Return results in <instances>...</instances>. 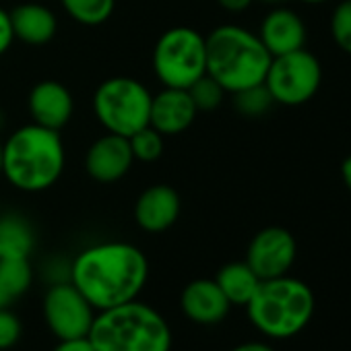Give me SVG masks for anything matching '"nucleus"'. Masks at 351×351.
I'll return each mask as SVG.
<instances>
[{
  "label": "nucleus",
  "mask_w": 351,
  "mask_h": 351,
  "mask_svg": "<svg viewBox=\"0 0 351 351\" xmlns=\"http://www.w3.org/2000/svg\"><path fill=\"white\" fill-rule=\"evenodd\" d=\"M147 279L149 261L130 242L87 246L69 267V281L97 312L138 300Z\"/></svg>",
  "instance_id": "nucleus-1"
},
{
  "label": "nucleus",
  "mask_w": 351,
  "mask_h": 351,
  "mask_svg": "<svg viewBox=\"0 0 351 351\" xmlns=\"http://www.w3.org/2000/svg\"><path fill=\"white\" fill-rule=\"evenodd\" d=\"M66 151L60 130L36 122L17 128L3 149V176L23 193L52 189L64 171Z\"/></svg>",
  "instance_id": "nucleus-2"
},
{
  "label": "nucleus",
  "mask_w": 351,
  "mask_h": 351,
  "mask_svg": "<svg viewBox=\"0 0 351 351\" xmlns=\"http://www.w3.org/2000/svg\"><path fill=\"white\" fill-rule=\"evenodd\" d=\"M207 75L213 77L226 93L265 83L273 56L261 38L240 25H221L205 36Z\"/></svg>",
  "instance_id": "nucleus-3"
},
{
  "label": "nucleus",
  "mask_w": 351,
  "mask_h": 351,
  "mask_svg": "<svg viewBox=\"0 0 351 351\" xmlns=\"http://www.w3.org/2000/svg\"><path fill=\"white\" fill-rule=\"evenodd\" d=\"M87 337L95 351H171L173 341L161 312L138 300L99 310Z\"/></svg>",
  "instance_id": "nucleus-4"
},
{
  "label": "nucleus",
  "mask_w": 351,
  "mask_h": 351,
  "mask_svg": "<svg viewBox=\"0 0 351 351\" xmlns=\"http://www.w3.org/2000/svg\"><path fill=\"white\" fill-rule=\"evenodd\" d=\"M312 289L293 277H275L261 281L246 312L256 330L271 339H287L308 326L314 314Z\"/></svg>",
  "instance_id": "nucleus-5"
},
{
  "label": "nucleus",
  "mask_w": 351,
  "mask_h": 351,
  "mask_svg": "<svg viewBox=\"0 0 351 351\" xmlns=\"http://www.w3.org/2000/svg\"><path fill=\"white\" fill-rule=\"evenodd\" d=\"M151 91L132 77H112L93 93V114L106 132L132 136L149 126Z\"/></svg>",
  "instance_id": "nucleus-6"
},
{
  "label": "nucleus",
  "mask_w": 351,
  "mask_h": 351,
  "mask_svg": "<svg viewBox=\"0 0 351 351\" xmlns=\"http://www.w3.org/2000/svg\"><path fill=\"white\" fill-rule=\"evenodd\" d=\"M153 71L163 87L189 89L207 75L205 36L184 25L163 32L153 48Z\"/></svg>",
  "instance_id": "nucleus-7"
},
{
  "label": "nucleus",
  "mask_w": 351,
  "mask_h": 351,
  "mask_svg": "<svg viewBox=\"0 0 351 351\" xmlns=\"http://www.w3.org/2000/svg\"><path fill=\"white\" fill-rule=\"evenodd\" d=\"M320 79L322 71L318 60L308 50L300 48L281 56H273L265 85L277 104L302 106L318 91Z\"/></svg>",
  "instance_id": "nucleus-8"
},
{
  "label": "nucleus",
  "mask_w": 351,
  "mask_h": 351,
  "mask_svg": "<svg viewBox=\"0 0 351 351\" xmlns=\"http://www.w3.org/2000/svg\"><path fill=\"white\" fill-rule=\"evenodd\" d=\"M42 312L46 326L58 341L87 337L95 318V308L71 281H58L48 287Z\"/></svg>",
  "instance_id": "nucleus-9"
},
{
  "label": "nucleus",
  "mask_w": 351,
  "mask_h": 351,
  "mask_svg": "<svg viewBox=\"0 0 351 351\" xmlns=\"http://www.w3.org/2000/svg\"><path fill=\"white\" fill-rule=\"evenodd\" d=\"M295 238L279 226L261 230L248 244L246 263L261 281L287 275L295 261Z\"/></svg>",
  "instance_id": "nucleus-10"
},
{
  "label": "nucleus",
  "mask_w": 351,
  "mask_h": 351,
  "mask_svg": "<svg viewBox=\"0 0 351 351\" xmlns=\"http://www.w3.org/2000/svg\"><path fill=\"white\" fill-rule=\"evenodd\" d=\"M134 163L128 136L106 132L91 143L85 155V169L99 184L122 180Z\"/></svg>",
  "instance_id": "nucleus-11"
},
{
  "label": "nucleus",
  "mask_w": 351,
  "mask_h": 351,
  "mask_svg": "<svg viewBox=\"0 0 351 351\" xmlns=\"http://www.w3.org/2000/svg\"><path fill=\"white\" fill-rule=\"evenodd\" d=\"M199 110L189 93V89L163 87L151 97L149 126H153L163 136L182 134L189 130L197 118Z\"/></svg>",
  "instance_id": "nucleus-12"
},
{
  "label": "nucleus",
  "mask_w": 351,
  "mask_h": 351,
  "mask_svg": "<svg viewBox=\"0 0 351 351\" xmlns=\"http://www.w3.org/2000/svg\"><path fill=\"white\" fill-rule=\"evenodd\" d=\"M182 199L178 191L167 184H153L145 189L134 203V221L143 232L161 234L180 217Z\"/></svg>",
  "instance_id": "nucleus-13"
},
{
  "label": "nucleus",
  "mask_w": 351,
  "mask_h": 351,
  "mask_svg": "<svg viewBox=\"0 0 351 351\" xmlns=\"http://www.w3.org/2000/svg\"><path fill=\"white\" fill-rule=\"evenodd\" d=\"M27 108L36 124L60 130L64 128L75 112V99L66 85L54 79L40 81L32 87Z\"/></svg>",
  "instance_id": "nucleus-14"
},
{
  "label": "nucleus",
  "mask_w": 351,
  "mask_h": 351,
  "mask_svg": "<svg viewBox=\"0 0 351 351\" xmlns=\"http://www.w3.org/2000/svg\"><path fill=\"white\" fill-rule=\"evenodd\" d=\"M180 308L189 320L213 326L230 314L232 304L228 302L215 279H195L182 289Z\"/></svg>",
  "instance_id": "nucleus-15"
},
{
  "label": "nucleus",
  "mask_w": 351,
  "mask_h": 351,
  "mask_svg": "<svg viewBox=\"0 0 351 351\" xmlns=\"http://www.w3.org/2000/svg\"><path fill=\"white\" fill-rule=\"evenodd\" d=\"M258 38L271 56H281L304 48L306 27L298 13L289 9H275L265 17Z\"/></svg>",
  "instance_id": "nucleus-16"
},
{
  "label": "nucleus",
  "mask_w": 351,
  "mask_h": 351,
  "mask_svg": "<svg viewBox=\"0 0 351 351\" xmlns=\"http://www.w3.org/2000/svg\"><path fill=\"white\" fill-rule=\"evenodd\" d=\"M11 23L15 40H21L29 46H44L54 40L58 21L56 15L38 3H25L11 11Z\"/></svg>",
  "instance_id": "nucleus-17"
},
{
  "label": "nucleus",
  "mask_w": 351,
  "mask_h": 351,
  "mask_svg": "<svg viewBox=\"0 0 351 351\" xmlns=\"http://www.w3.org/2000/svg\"><path fill=\"white\" fill-rule=\"evenodd\" d=\"M215 283L219 285V289L223 291V295L228 298V302L232 306H246L254 291L261 285L258 275L248 267V263H228L223 265L217 275H215Z\"/></svg>",
  "instance_id": "nucleus-18"
},
{
  "label": "nucleus",
  "mask_w": 351,
  "mask_h": 351,
  "mask_svg": "<svg viewBox=\"0 0 351 351\" xmlns=\"http://www.w3.org/2000/svg\"><path fill=\"white\" fill-rule=\"evenodd\" d=\"M36 234L21 215H0V258H29Z\"/></svg>",
  "instance_id": "nucleus-19"
},
{
  "label": "nucleus",
  "mask_w": 351,
  "mask_h": 351,
  "mask_svg": "<svg viewBox=\"0 0 351 351\" xmlns=\"http://www.w3.org/2000/svg\"><path fill=\"white\" fill-rule=\"evenodd\" d=\"M34 283V269L29 258H0V285L15 302L23 298Z\"/></svg>",
  "instance_id": "nucleus-20"
},
{
  "label": "nucleus",
  "mask_w": 351,
  "mask_h": 351,
  "mask_svg": "<svg viewBox=\"0 0 351 351\" xmlns=\"http://www.w3.org/2000/svg\"><path fill=\"white\" fill-rule=\"evenodd\" d=\"M60 3L77 23L87 27L106 23L116 9V0H60Z\"/></svg>",
  "instance_id": "nucleus-21"
},
{
  "label": "nucleus",
  "mask_w": 351,
  "mask_h": 351,
  "mask_svg": "<svg viewBox=\"0 0 351 351\" xmlns=\"http://www.w3.org/2000/svg\"><path fill=\"white\" fill-rule=\"evenodd\" d=\"M128 143H130V151L134 155V161L153 163L163 155L165 136L161 132H157L153 126H145V128L136 130L132 136H128Z\"/></svg>",
  "instance_id": "nucleus-22"
},
{
  "label": "nucleus",
  "mask_w": 351,
  "mask_h": 351,
  "mask_svg": "<svg viewBox=\"0 0 351 351\" xmlns=\"http://www.w3.org/2000/svg\"><path fill=\"white\" fill-rule=\"evenodd\" d=\"M234 97H236L238 112L248 116V118H258V116L267 114L271 110V106L275 104V99H273V95L265 83L242 89V91L234 93Z\"/></svg>",
  "instance_id": "nucleus-23"
},
{
  "label": "nucleus",
  "mask_w": 351,
  "mask_h": 351,
  "mask_svg": "<svg viewBox=\"0 0 351 351\" xmlns=\"http://www.w3.org/2000/svg\"><path fill=\"white\" fill-rule=\"evenodd\" d=\"M189 93H191V97H193L199 112H211V110H217L221 106L226 89L213 77L203 75L201 79H197L189 87Z\"/></svg>",
  "instance_id": "nucleus-24"
},
{
  "label": "nucleus",
  "mask_w": 351,
  "mask_h": 351,
  "mask_svg": "<svg viewBox=\"0 0 351 351\" xmlns=\"http://www.w3.org/2000/svg\"><path fill=\"white\" fill-rule=\"evenodd\" d=\"M330 34L335 44L351 54V0H345L341 3L335 13H332V21H330Z\"/></svg>",
  "instance_id": "nucleus-25"
},
{
  "label": "nucleus",
  "mask_w": 351,
  "mask_h": 351,
  "mask_svg": "<svg viewBox=\"0 0 351 351\" xmlns=\"http://www.w3.org/2000/svg\"><path fill=\"white\" fill-rule=\"evenodd\" d=\"M23 335L21 318L11 308H0V351L13 349Z\"/></svg>",
  "instance_id": "nucleus-26"
},
{
  "label": "nucleus",
  "mask_w": 351,
  "mask_h": 351,
  "mask_svg": "<svg viewBox=\"0 0 351 351\" xmlns=\"http://www.w3.org/2000/svg\"><path fill=\"white\" fill-rule=\"evenodd\" d=\"M13 42H15V32L11 23V13L0 9V56L9 52Z\"/></svg>",
  "instance_id": "nucleus-27"
},
{
  "label": "nucleus",
  "mask_w": 351,
  "mask_h": 351,
  "mask_svg": "<svg viewBox=\"0 0 351 351\" xmlns=\"http://www.w3.org/2000/svg\"><path fill=\"white\" fill-rule=\"evenodd\" d=\"M52 351H95L89 337H77V339H62Z\"/></svg>",
  "instance_id": "nucleus-28"
},
{
  "label": "nucleus",
  "mask_w": 351,
  "mask_h": 351,
  "mask_svg": "<svg viewBox=\"0 0 351 351\" xmlns=\"http://www.w3.org/2000/svg\"><path fill=\"white\" fill-rule=\"evenodd\" d=\"M217 3L226 9V11H232V13H240V11H246L252 0H217Z\"/></svg>",
  "instance_id": "nucleus-29"
},
{
  "label": "nucleus",
  "mask_w": 351,
  "mask_h": 351,
  "mask_svg": "<svg viewBox=\"0 0 351 351\" xmlns=\"http://www.w3.org/2000/svg\"><path fill=\"white\" fill-rule=\"evenodd\" d=\"M232 351H275L271 345L267 343H258V341H250V343H242L238 347H234Z\"/></svg>",
  "instance_id": "nucleus-30"
},
{
  "label": "nucleus",
  "mask_w": 351,
  "mask_h": 351,
  "mask_svg": "<svg viewBox=\"0 0 351 351\" xmlns=\"http://www.w3.org/2000/svg\"><path fill=\"white\" fill-rule=\"evenodd\" d=\"M341 176H343V180H345L347 189L351 191V155L343 161V165H341Z\"/></svg>",
  "instance_id": "nucleus-31"
},
{
  "label": "nucleus",
  "mask_w": 351,
  "mask_h": 351,
  "mask_svg": "<svg viewBox=\"0 0 351 351\" xmlns=\"http://www.w3.org/2000/svg\"><path fill=\"white\" fill-rule=\"evenodd\" d=\"M13 304V300L9 298V293L3 289V285H0V308H9Z\"/></svg>",
  "instance_id": "nucleus-32"
},
{
  "label": "nucleus",
  "mask_w": 351,
  "mask_h": 351,
  "mask_svg": "<svg viewBox=\"0 0 351 351\" xmlns=\"http://www.w3.org/2000/svg\"><path fill=\"white\" fill-rule=\"evenodd\" d=\"M3 149H5V143L0 138V176H3Z\"/></svg>",
  "instance_id": "nucleus-33"
},
{
  "label": "nucleus",
  "mask_w": 351,
  "mask_h": 351,
  "mask_svg": "<svg viewBox=\"0 0 351 351\" xmlns=\"http://www.w3.org/2000/svg\"><path fill=\"white\" fill-rule=\"evenodd\" d=\"M304 3H324V0H304Z\"/></svg>",
  "instance_id": "nucleus-34"
},
{
  "label": "nucleus",
  "mask_w": 351,
  "mask_h": 351,
  "mask_svg": "<svg viewBox=\"0 0 351 351\" xmlns=\"http://www.w3.org/2000/svg\"><path fill=\"white\" fill-rule=\"evenodd\" d=\"M265 3H279V0H265Z\"/></svg>",
  "instance_id": "nucleus-35"
},
{
  "label": "nucleus",
  "mask_w": 351,
  "mask_h": 351,
  "mask_svg": "<svg viewBox=\"0 0 351 351\" xmlns=\"http://www.w3.org/2000/svg\"><path fill=\"white\" fill-rule=\"evenodd\" d=\"M0 215H3V207H0Z\"/></svg>",
  "instance_id": "nucleus-36"
}]
</instances>
